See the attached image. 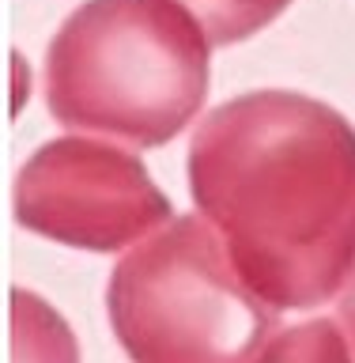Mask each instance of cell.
<instances>
[{"instance_id": "6da1fadb", "label": "cell", "mask_w": 355, "mask_h": 363, "mask_svg": "<svg viewBox=\"0 0 355 363\" xmlns=\"http://www.w3.org/2000/svg\"><path fill=\"white\" fill-rule=\"evenodd\" d=\"M189 197L280 314L333 303L355 269V125L303 91L212 106L186 152Z\"/></svg>"}, {"instance_id": "ba28073f", "label": "cell", "mask_w": 355, "mask_h": 363, "mask_svg": "<svg viewBox=\"0 0 355 363\" xmlns=\"http://www.w3.org/2000/svg\"><path fill=\"white\" fill-rule=\"evenodd\" d=\"M337 311H333V318L340 322V329H344V337H348V345H351V352H355V269H351V277L344 280V288L337 291Z\"/></svg>"}, {"instance_id": "277c9868", "label": "cell", "mask_w": 355, "mask_h": 363, "mask_svg": "<svg viewBox=\"0 0 355 363\" xmlns=\"http://www.w3.org/2000/svg\"><path fill=\"white\" fill-rule=\"evenodd\" d=\"M16 223L68 250L125 254L174 220V204L121 140L68 133L45 140L16 174Z\"/></svg>"}, {"instance_id": "7a4b0ae2", "label": "cell", "mask_w": 355, "mask_h": 363, "mask_svg": "<svg viewBox=\"0 0 355 363\" xmlns=\"http://www.w3.org/2000/svg\"><path fill=\"white\" fill-rule=\"evenodd\" d=\"M212 42L178 0H84L45 50L57 125L133 147L186 133L208 102Z\"/></svg>"}, {"instance_id": "52a82bcc", "label": "cell", "mask_w": 355, "mask_h": 363, "mask_svg": "<svg viewBox=\"0 0 355 363\" xmlns=\"http://www.w3.org/2000/svg\"><path fill=\"white\" fill-rule=\"evenodd\" d=\"M178 4L201 23L212 45H235L280 19L291 0H178Z\"/></svg>"}, {"instance_id": "5b68a950", "label": "cell", "mask_w": 355, "mask_h": 363, "mask_svg": "<svg viewBox=\"0 0 355 363\" xmlns=\"http://www.w3.org/2000/svg\"><path fill=\"white\" fill-rule=\"evenodd\" d=\"M11 363H79L68 322L27 288H11Z\"/></svg>"}, {"instance_id": "8992f818", "label": "cell", "mask_w": 355, "mask_h": 363, "mask_svg": "<svg viewBox=\"0 0 355 363\" xmlns=\"http://www.w3.org/2000/svg\"><path fill=\"white\" fill-rule=\"evenodd\" d=\"M254 363H355V352L337 318L314 314L306 322L280 325Z\"/></svg>"}, {"instance_id": "3957f363", "label": "cell", "mask_w": 355, "mask_h": 363, "mask_svg": "<svg viewBox=\"0 0 355 363\" xmlns=\"http://www.w3.org/2000/svg\"><path fill=\"white\" fill-rule=\"evenodd\" d=\"M106 314L129 363H254L283 325L201 212L174 216L125 250L106 284Z\"/></svg>"}]
</instances>
